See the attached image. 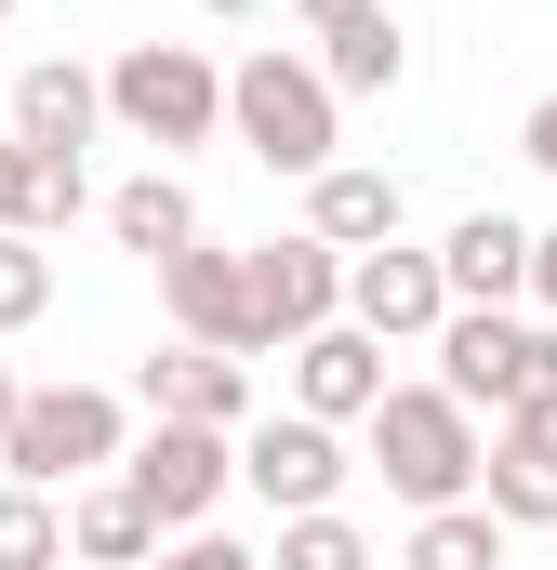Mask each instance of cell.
Returning a JSON list of instances; mask_svg holds the SVG:
<instances>
[{"instance_id":"cell-1","label":"cell","mask_w":557,"mask_h":570,"mask_svg":"<svg viewBox=\"0 0 557 570\" xmlns=\"http://www.w3.org/2000/svg\"><path fill=\"white\" fill-rule=\"evenodd\" d=\"M120 451H134V399H107V385H27L13 425H0V478L13 491H80Z\"/></svg>"},{"instance_id":"cell-2","label":"cell","mask_w":557,"mask_h":570,"mask_svg":"<svg viewBox=\"0 0 557 570\" xmlns=\"http://www.w3.org/2000/svg\"><path fill=\"white\" fill-rule=\"evenodd\" d=\"M226 134L253 146L266 173H332V146H345V107H332V80L305 67V53H253V67H226Z\"/></svg>"},{"instance_id":"cell-3","label":"cell","mask_w":557,"mask_h":570,"mask_svg":"<svg viewBox=\"0 0 557 570\" xmlns=\"http://www.w3.org/2000/svg\"><path fill=\"white\" fill-rule=\"evenodd\" d=\"M359 425H372V464H385V491H399L412 518H438V504L478 491V412H465V399H438V385H385Z\"/></svg>"},{"instance_id":"cell-4","label":"cell","mask_w":557,"mask_h":570,"mask_svg":"<svg viewBox=\"0 0 557 570\" xmlns=\"http://www.w3.org/2000/svg\"><path fill=\"white\" fill-rule=\"evenodd\" d=\"M107 120L134 146H213L226 134V67H213L199 40H134V53L107 67Z\"/></svg>"},{"instance_id":"cell-5","label":"cell","mask_w":557,"mask_h":570,"mask_svg":"<svg viewBox=\"0 0 557 570\" xmlns=\"http://www.w3.org/2000/svg\"><path fill=\"white\" fill-rule=\"evenodd\" d=\"M545 332H557V318H505V305H451V318H438V399H465V412H518V385H531Z\"/></svg>"},{"instance_id":"cell-6","label":"cell","mask_w":557,"mask_h":570,"mask_svg":"<svg viewBox=\"0 0 557 570\" xmlns=\"http://www.w3.org/2000/svg\"><path fill=\"white\" fill-rule=\"evenodd\" d=\"M120 478H134V504L159 518V531H199V518L226 504V478H240V438H213V425H146L134 451H120Z\"/></svg>"},{"instance_id":"cell-7","label":"cell","mask_w":557,"mask_h":570,"mask_svg":"<svg viewBox=\"0 0 557 570\" xmlns=\"http://www.w3.org/2000/svg\"><path fill=\"white\" fill-rule=\"evenodd\" d=\"M240 279H253V332H266V345H305L319 318H345V253L305 239V226H292V239H253Z\"/></svg>"},{"instance_id":"cell-8","label":"cell","mask_w":557,"mask_h":570,"mask_svg":"<svg viewBox=\"0 0 557 570\" xmlns=\"http://www.w3.org/2000/svg\"><path fill=\"white\" fill-rule=\"evenodd\" d=\"M134 412H146V425H213V438H240V425H253V358L159 345V358H134Z\"/></svg>"},{"instance_id":"cell-9","label":"cell","mask_w":557,"mask_h":570,"mask_svg":"<svg viewBox=\"0 0 557 570\" xmlns=\"http://www.w3.org/2000/svg\"><path fill=\"white\" fill-rule=\"evenodd\" d=\"M240 478L266 491L278 518H319V504L345 491V438L305 425V412H266V425H240Z\"/></svg>"},{"instance_id":"cell-10","label":"cell","mask_w":557,"mask_h":570,"mask_svg":"<svg viewBox=\"0 0 557 570\" xmlns=\"http://www.w3.org/2000/svg\"><path fill=\"white\" fill-rule=\"evenodd\" d=\"M478 504L505 531H557V412H491V438H478Z\"/></svg>"},{"instance_id":"cell-11","label":"cell","mask_w":557,"mask_h":570,"mask_svg":"<svg viewBox=\"0 0 557 570\" xmlns=\"http://www.w3.org/2000/svg\"><path fill=\"white\" fill-rule=\"evenodd\" d=\"M159 292H173V332H186V345H213V358H253V345H266V332H253V279H240V253L186 239V253H159Z\"/></svg>"},{"instance_id":"cell-12","label":"cell","mask_w":557,"mask_h":570,"mask_svg":"<svg viewBox=\"0 0 557 570\" xmlns=\"http://www.w3.org/2000/svg\"><path fill=\"white\" fill-rule=\"evenodd\" d=\"M372 399H385V345H372L359 318H319V332L292 345V412H305V425H359Z\"/></svg>"},{"instance_id":"cell-13","label":"cell","mask_w":557,"mask_h":570,"mask_svg":"<svg viewBox=\"0 0 557 570\" xmlns=\"http://www.w3.org/2000/svg\"><path fill=\"white\" fill-rule=\"evenodd\" d=\"M345 318L372 332V345H412V332H438L451 318V292H438V253H345Z\"/></svg>"},{"instance_id":"cell-14","label":"cell","mask_w":557,"mask_h":570,"mask_svg":"<svg viewBox=\"0 0 557 570\" xmlns=\"http://www.w3.org/2000/svg\"><path fill=\"white\" fill-rule=\"evenodd\" d=\"M94 120H107V80H94V67H67V53H53V67H27V80H13V146H27V159H80Z\"/></svg>"},{"instance_id":"cell-15","label":"cell","mask_w":557,"mask_h":570,"mask_svg":"<svg viewBox=\"0 0 557 570\" xmlns=\"http://www.w3.org/2000/svg\"><path fill=\"white\" fill-rule=\"evenodd\" d=\"M305 239H332V253H385V239H399V173H372V159L305 173Z\"/></svg>"},{"instance_id":"cell-16","label":"cell","mask_w":557,"mask_h":570,"mask_svg":"<svg viewBox=\"0 0 557 570\" xmlns=\"http://www.w3.org/2000/svg\"><path fill=\"white\" fill-rule=\"evenodd\" d=\"M518 279H531V226H518V213H465V226L438 239V292H451V305H505Z\"/></svg>"},{"instance_id":"cell-17","label":"cell","mask_w":557,"mask_h":570,"mask_svg":"<svg viewBox=\"0 0 557 570\" xmlns=\"http://www.w3.org/2000/svg\"><path fill=\"white\" fill-rule=\"evenodd\" d=\"M67 558L80 570H146L159 558V518L134 504V478H80L67 491Z\"/></svg>"},{"instance_id":"cell-18","label":"cell","mask_w":557,"mask_h":570,"mask_svg":"<svg viewBox=\"0 0 557 570\" xmlns=\"http://www.w3.org/2000/svg\"><path fill=\"white\" fill-rule=\"evenodd\" d=\"M319 80H332V107L345 94H399L412 80V27L372 0V13H345V27H319Z\"/></svg>"},{"instance_id":"cell-19","label":"cell","mask_w":557,"mask_h":570,"mask_svg":"<svg viewBox=\"0 0 557 570\" xmlns=\"http://www.w3.org/2000/svg\"><path fill=\"white\" fill-rule=\"evenodd\" d=\"M107 226H120V253L159 266V253H186V239H199V199H186V173H146V186L107 199Z\"/></svg>"},{"instance_id":"cell-20","label":"cell","mask_w":557,"mask_h":570,"mask_svg":"<svg viewBox=\"0 0 557 570\" xmlns=\"http://www.w3.org/2000/svg\"><path fill=\"white\" fill-rule=\"evenodd\" d=\"M399 570H505V518L491 504H438V518H412V558Z\"/></svg>"},{"instance_id":"cell-21","label":"cell","mask_w":557,"mask_h":570,"mask_svg":"<svg viewBox=\"0 0 557 570\" xmlns=\"http://www.w3.org/2000/svg\"><path fill=\"white\" fill-rule=\"evenodd\" d=\"M0 570H67V518H53V491H13V478H0Z\"/></svg>"},{"instance_id":"cell-22","label":"cell","mask_w":557,"mask_h":570,"mask_svg":"<svg viewBox=\"0 0 557 570\" xmlns=\"http://www.w3.org/2000/svg\"><path fill=\"white\" fill-rule=\"evenodd\" d=\"M266 570H372V531L332 518V504H319V518H278V558Z\"/></svg>"},{"instance_id":"cell-23","label":"cell","mask_w":557,"mask_h":570,"mask_svg":"<svg viewBox=\"0 0 557 570\" xmlns=\"http://www.w3.org/2000/svg\"><path fill=\"white\" fill-rule=\"evenodd\" d=\"M40 305H53V253H40V239L13 226V239H0V332H27Z\"/></svg>"},{"instance_id":"cell-24","label":"cell","mask_w":557,"mask_h":570,"mask_svg":"<svg viewBox=\"0 0 557 570\" xmlns=\"http://www.w3.org/2000/svg\"><path fill=\"white\" fill-rule=\"evenodd\" d=\"M146 570H266L253 544H226V531H159V558Z\"/></svg>"},{"instance_id":"cell-25","label":"cell","mask_w":557,"mask_h":570,"mask_svg":"<svg viewBox=\"0 0 557 570\" xmlns=\"http://www.w3.org/2000/svg\"><path fill=\"white\" fill-rule=\"evenodd\" d=\"M13 226H27V146L0 134V239H13Z\"/></svg>"},{"instance_id":"cell-26","label":"cell","mask_w":557,"mask_h":570,"mask_svg":"<svg viewBox=\"0 0 557 570\" xmlns=\"http://www.w3.org/2000/svg\"><path fill=\"white\" fill-rule=\"evenodd\" d=\"M518 292H531V305H545V318H557V226H545V239H531V279H518Z\"/></svg>"},{"instance_id":"cell-27","label":"cell","mask_w":557,"mask_h":570,"mask_svg":"<svg viewBox=\"0 0 557 570\" xmlns=\"http://www.w3.org/2000/svg\"><path fill=\"white\" fill-rule=\"evenodd\" d=\"M518 146H531V159H545V173H557V94H545V107H531V120H518Z\"/></svg>"},{"instance_id":"cell-28","label":"cell","mask_w":557,"mask_h":570,"mask_svg":"<svg viewBox=\"0 0 557 570\" xmlns=\"http://www.w3.org/2000/svg\"><path fill=\"white\" fill-rule=\"evenodd\" d=\"M292 13H305V27H345V13H372V0H292Z\"/></svg>"},{"instance_id":"cell-29","label":"cell","mask_w":557,"mask_h":570,"mask_svg":"<svg viewBox=\"0 0 557 570\" xmlns=\"http://www.w3.org/2000/svg\"><path fill=\"white\" fill-rule=\"evenodd\" d=\"M199 13H226V27H240V13H266V0H199Z\"/></svg>"},{"instance_id":"cell-30","label":"cell","mask_w":557,"mask_h":570,"mask_svg":"<svg viewBox=\"0 0 557 570\" xmlns=\"http://www.w3.org/2000/svg\"><path fill=\"white\" fill-rule=\"evenodd\" d=\"M13 399H27V385H13V358H0V425H13Z\"/></svg>"},{"instance_id":"cell-31","label":"cell","mask_w":557,"mask_h":570,"mask_svg":"<svg viewBox=\"0 0 557 570\" xmlns=\"http://www.w3.org/2000/svg\"><path fill=\"white\" fill-rule=\"evenodd\" d=\"M0 13H13V0H0Z\"/></svg>"},{"instance_id":"cell-32","label":"cell","mask_w":557,"mask_h":570,"mask_svg":"<svg viewBox=\"0 0 557 570\" xmlns=\"http://www.w3.org/2000/svg\"><path fill=\"white\" fill-rule=\"evenodd\" d=\"M67 570H80V558H67Z\"/></svg>"}]
</instances>
